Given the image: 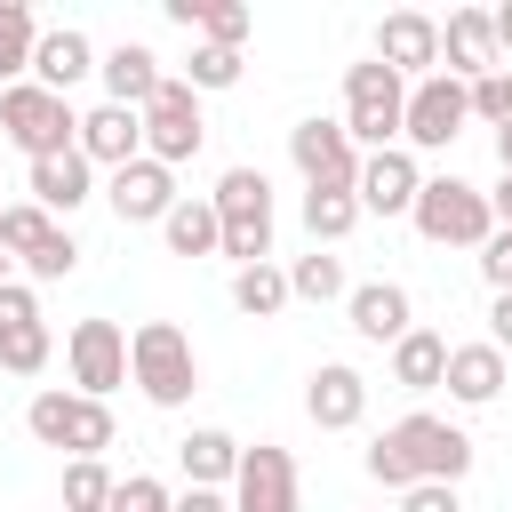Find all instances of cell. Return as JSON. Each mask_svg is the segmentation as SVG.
Instances as JSON below:
<instances>
[{
	"mask_svg": "<svg viewBox=\"0 0 512 512\" xmlns=\"http://www.w3.org/2000/svg\"><path fill=\"white\" fill-rule=\"evenodd\" d=\"M472 472V432L464 424H448V416H400L392 432H376V448H368V480L376 488H416V480H464Z\"/></svg>",
	"mask_w": 512,
	"mask_h": 512,
	"instance_id": "cell-1",
	"label": "cell"
},
{
	"mask_svg": "<svg viewBox=\"0 0 512 512\" xmlns=\"http://www.w3.org/2000/svg\"><path fill=\"white\" fill-rule=\"evenodd\" d=\"M0 128H8V144H16L24 160L80 152V112H72V96H56V88H40V80L0 88Z\"/></svg>",
	"mask_w": 512,
	"mask_h": 512,
	"instance_id": "cell-2",
	"label": "cell"
},
{
	"mask_svg": "<svg viewBox=\"0 0 512 512\" xmlns=\"http://www.w3.org/2000/svg\"><path fill=\"white\" fill-rule=\"evenodd\" d=\"M208 200H216V224H224V256L240 272L272 264V184H264V168H224Z\"/></svg>",
	"mask_w": 512,
	"mask_h": 512,
	"instance_id": "cell-3",
	"label": "cell"
},
{
	"mask_svg": "<svg viewBox=\"0 0 512 512\" xmlns=\"http://www.w3.org/2000/svg\"><path fill=\"white\" fill-rule=\"evenodd\" d=\"M128 376L144 384V400H152V408H184V400L200 392L192 336H184L176 320H144V328L128 336Z\"/></svg>",
	"mask_w": 512,
	"mask_h": 512,
	"instance_id": "cell-4",
	"label": "cell"
},
{
	"mask_svg": "<svg viewBox=\"0 0 512 512\" xmlns=\"http://www.w3.org/2000/svg\"><path fill=\"white\" fill-rule=\"evenodd\" d=\"M400 120H408V80L392 64H376V56L368 64H344V136L368 144V152H392Z\"/></svg>",
	"mask_w": 512,
	"mask_h": 512,
	"instance_id": "cell-5",
	"label": "cell"
},
{
	"mask_svg": "<svg viewBox=\"0 0 512 512\" xmlns=\"http://www.w3.org/2000/svg\"><path fill=\"white\" fill-rule=\"evenodd\" d=\"M416 232H424L432 248H488V232H496L488 192L464 184V176H424V192H416Z\"/></svg>",
	"mask_w": 512,
	"mask_h": 512,
	"instance_id": "cell-6",
	"label": "cell"
},
{
	"mask_svg": "<svg viewBox=\"0 0 512 512\" xmlns=\"http://www.w3.org/2000/svg\"><path fill=\"white\" fill-rule=\"evenodd\" d=\"M24 424H32V440L40 448H72V456H104L112 448V408L104 400H88V392H32V408H24Z\"/></svg>",
	"mask_w": 512,
	"mask_h": 512,
	"instance_id": "cell-7",
	"label": "cell"
},
{
	"mask_svg": "<svg viewBox=\"0 0 512 512\" xmlns=\"http://www.w3.org/2000/svg\"><path fill=\"white\" fill-rule=\"evenodd\" d=\"M288 160L304 168V192H352L368 152L344 136V120H320V112H312V120L288 128Z\"/></svg>",
	"mask_w": 512,
	"mask_h": 512,
	"instance_id": "cell-8",
	"label": "cell"
},
{
	"mask_svg": "<svg viewBox=\"0 0 512 512\" xmlns=\"http://www.w3.org/2000/svg\"><path fill=\"white\" fill-rule=\"evenodd\" d=\"M464 120H472V88H464L456 72H432V80L408 88V120H400V136H408L416 152H448V144L464 136Z\"/></svg>",
	"mask_w": 512,
	"mask_h": 512,
	"instance_id": "cell-9",
	"label": "cell"
},
{
	"mask_svg": "<svg viewBox=\"0 0 512 512\" xmlns=\"http://www.w3.org/2000/svg\"><path fill=\"white\" fill-rule=\"evenodd\" d=\"M200 136H208V120H200L192 80H160V96L144 104V152H152L160 168H176V160L200 152Z\"/></svg>",
	"mask_w": 512,
	"mask_h": 512,
	"instance_id": "cell-10",
	"label": "cell"
},
{
	"mask_svg": "<svg viewBox=\"0 0 512 512\" xmlns=\"http://www.w3.org/2000/svg\"><path fill=\"white\" fill-rule=\"evenodd\" d=\"M64 360H72V384L88 400H104L112 384H128V336H120V320H72Z\"/></svg>",
	"mask_w": 512,
	"mask_h": 512,
	"instance_id": "cell-11",
	"label": "cell"
},
{
	"mask_svg": "<svg viewBox=\"0 0 512 512\" xmlns=\"http://www.w3.org/2000/svg\"><path fill=\"white\" fill-rule=\"evenodd\" d=\"M48 352H56V336H48V320H40V296H32L24 280H8V288H0V368H8V376H40Z\"/></svg>",
	"mask_w": 512,
	"mask_h": 512,
	"instance_id": "cell-12",
	"label": "cell"
},
{
	"mask_svg": "<svg viewBox=\"0 0 512 512\" xmlns=\"http://www.w3.org/2000/svg\"><path fill=\"white\" fill-rule=\"evenodd\" d=\"M360 216H416V192H424V168H416V152L408 144H392V152H368L360 160Z\"/></svg>",
	"mask_w": 512,
	"mask_h": 512,
	"instance_id": "cell-13",
	"label": "cell"
},
{
	"mask_svg": "<svg viewBox=\"0 0 512 512\" xmlns=\"http://www.w3.org/2000/svg\"><path fill=\"white\" fill-rule=\"evenodd\" d=\"M104 200H112L120 224H168V208H176L184 192H176V168H160V160L144 152V160H128V168H112Z\"/></svg>",
	"mask_w": 512,
	"mask_h": 512,
	"instance_id": "cell-14",
	"label": "cell"
},
{
	"mask_svg": "<svg viewBox=\"0 0 512 512\" xmlns=\"http://www.w3.org/2000/svg\"><path fill=\"white\" fill-rule=\"evenodd\" d=\"M232 512H296V456L280 440H256L232 480Z\"/></svg>",
	"mask_w": 512,
	"mask_h": 512,
	"instance_id": "cell-15",
	"label": "cell"
},
{
	"mask_svg": "<svg viewBox=\"0 0 512 512\" xmlns=\"http://www.w3.org/2000/svg\"><path fill=\"white\" fill-rule=\"evenodd\" d=\"M376 64H392L408 88L432 80V72H440V24L416 16V8H392V16L376 24Z\"/></svg>",
	"mask_w": 512,
	"mask_h": 512,
	"instance_id": "cell-16",
	"label": "cell"
},
{
	"mask_svg": "<svg viewBox=\"0 0 512 512\" xmlns=\"http://www.w3.org/2000/svg\"><path fill=\"white\" fill-rule=\"evenodd\" d=\"M440 72H456L464 88H472V80H488V72H504L496 16H488V8H456V16L440 24Z\"/></svg>",
	"mask_w": 512,
	"mask_h": 512,
	"instance_id": "cell-17",
	"label": "cell"
},
{
	"mask_svg": "<svg viewBox=\"0 0 512 512\" xmlns=\"http://www.w3.org/2000/svg\"><path fill=\"white\" fill-rule=\"evenodd\" d=\"M304 416H312L320 432H352V424L368 416V376H360L352 360H320V368L304 376Z\"/></svg>",
	"mask_w": 512,
	"mask_h": 512,
	"instance_id": "cell-18",
	"label": "cell"
},
{
	"mask_svg": "<svg viewBox=\"0 0 512 512\" xmlns=\"http://www.w3.org/2000/svg\"><path fill=\"white\" fill-rule=\"evenodd\" d=\"M80 160H88V168H128V160H144V112H128V104L80 112Z\"/></svg>",
	"mask_w": 512,
	"mask_h": 512,
	"instance_id": "cell-19",
	"label": "cell"
},
{
	"mask_svg": "<svg viewBox=\"0 0 512 512\" xmlns=\"http://www.w3.org/2000/svg\"><path fill=\"white\" fill-rule=\"evenodd\" d=\"M96 80H104V104H128V112H144L152 96H160V56L144 48V40H120V48H104L96 56Z\"/></svg>",
	"mask_w": 512,
	"mask_h": 512,
	"instance_id": "cell-20",
	"label": "cell"
},
{
	"mask_svg": "<svg viewBox=\"0 0 512 512\" xmlns=\"http://www.w3.org/2000/svg\"><path fill=\"white\" fill-rule=\"evenodd\" d=\"M344 312H352V328H360L368 344H400V336L416 328V304H408L400 280H360V288L344 296Z\"/></svg>",
	"mask_w": 512,
	"mask_h": 512,
	"instance_id": "cell-21",
	"label": "cell"
},
{
	"mask_svg": "<svg viewBox=\"0 0 512 512\" xmlns=\"http://www.w3.org/2000/svg\"><path fill=\"white\" fill-rule=\"evenodd\" d=\"M88 72H96V48H88V32H72V24L40 32V48H32V80H40V88L72 96V88H80Z\"/></svg>",
	"mask_w": 512,
	"mask_h": 512,
	"instance_id": "cell-22",
	"label": "cell"
},
{
	"mask_svg": "<svg viewBox=\"0 0 512 512\" xmlns=\"http://www.w3.org/2000/svg\"><path fill=\"white\" fill-rule=\"evenodd\" d=\"M504 392V352L480 336V344H448V400H464V408H488Z\"/></svg>",
	"mask_w": 512,
	"mask_h": 512,
	"instance_id": "cell-23",
	"label": "cell"
},
{
	"mask_svg": "<svg viewBox=\"0 0 512 512\" xmlns=\"http://www.w3.org/2000/svg\"><path fill=\"white\" fill-rule=\"evenodd\" d=\"M240 440L232 432H216V424H200V432H184L176 440V464H184V480L192 488H224V480H240Z\"/></svg>",
	"mask_w": 512,
	"mask_h": 512,
	"instance_id": "cell-24",
	"label": "cell"
},
{
	"mask_svg": "<svg viewBox=\"0 0 512 512\" xmlns=\"http://www.w3.org/2000/svg\"><path fill=\"white\" fill-rule=\"evenodd\" d=\"M392 384H400V392H440V384H448V336L408 328V336L392 344Z\"/></svg>",
	"mask_w": 512,
	"mask_h": 512,
	"instance_id": "cell-25",
	"label": "cell"
},
{
	"mask_svg": "<svg viewBox=\"0 0 512 512\" xmlns=\"http://www.w3.org/2000/svg\"><path fill=\"white\" fill-rule=\"evenodd\" d=\"M32 200H40L48 216H72V208L88 200V160H80V152H56V160H32Z\"/></svg>",
	"mask_w": 512,
	"mask_h": 512,
	"instance_id": "cell-26",
	"label": "cell"
},
{
	"mask_svg": "<svg viewBox=\"0 0 512 512\" xmlns=\"http://www.w3.org/2000/svg\"><path fill=\"white\" fill-rule=\"evenodd\" d=\"M160 232H168V256H224V224H216V200H176Z\"/></svg>",
	"mask_w": 512,
	"mask_h": 512,
	"instance_id": "cell-27",
	"label": "cell"
},
{
	"mask_svg": "<svg viewBox=\"0 0 512 512\" xmlns=\"http://www.w3.org/2000/svg\"><path fill=\"white\" fill-rule=\"evenodd\" d=\"M32 48H40V24L24 0H0V88H16L32 72Z\"/></svg>",
	"mask_w": 512,
	"mask_h": 512,
	"instance_id": "cell-28",
	"label": "cell"
},
{
	"mask_svg": "<svg viewBox=\"0 0 512 512\" xmlns=\"http://www.w3.org/2000/svg\"><path fill=\"white\" fill-rule=\"evenodd\" d=\"M232 304H240L248 320H272V312H288L296 296H288V272H280V264H248V272H232Z\"/></svg>",
	"mask_w": 512,
	"mask_h": 512,
	"instance_id": "cell-29",
	"label": "cell"
},
{
	"mask_svg": "<svg viewBox=\"0 0 512 512\" xmlns=\"http://www.w3.org/2000/svg\"><path fill=\"white\" fill-rule=\"evenodd\" d=\"M352 224H360V192H304V232H312V248L344 240Z\"/></svg>",
	"mask_w": 512,
	"mask_h": 512,
	"instance_id": "cell-30",
	"label": "cell"
},
{
	"mask_svg": "<svg viewBox=\"0 0 512 512\" xmlns=\"http://www.w3.org/2000/svg\"><path fill=\"white\" fill-rule=\"evenodd\" d=\"M288 296H304V304H336V296H352V288H344V264H336L328 248H312V256L288 264Z\"/></svg>",
	"mask_w": 512,
	"mask_h": 512,
	"instance_id": "cell-31",
	"label": "cell"
},
{
	"mask_svg": "<svg viewBox=\"0 0 512 512\" xmlns=\"http://www.w3.org/2000/svg\"><path fill=\"white\" fill-rule=\"evenodd\" d=\"M112 472H104V456H72L64 464V512H112Z\"/></svg>",
	"mask_w": 512,
	"mask_h": 512,
	"instance_id": "cell-32",
	"label": "cell"
},
{
	"mask_svg": "<svg viewBox=\"0 0 512 512\" xmlns=\"http://www.w3.org/2000/svg\"><path fill=\"white\" fill-rule=\"evenodd\" d=\"M48 232H56V216H48L40 200H8V208H0V248H8V256H32Z\"/></svg>",
	"mask_w": 512,
	"mask_h": 512,
	"instance_id": "cell-33",
	"label": "cell"
},
{
	"mask_svg": "<svg viewBox=\"0 0 512 512\" xmlns=\"http://www.w3.org/2000/svg\"><path fill=\"white\" fill-rule=\"evenodd\" d=\"M240 72H248V64H240V48H208V40H200V48H192V64H184L192 96H200V88H240Z\"/></svg>",
	"mask_w": 512,
	"mask_h": 512,
	"instance_id": "cell-34",
	"label": "cell"
},
{
	"mask_svg": "<svg viewBox=\"0 0 512 512\" xmlns=\"http://www.w3.org/2000/svg\"><path fill=\"white\" fill-rule=\"evenodd\" d=\"M248 24H256V16H248L240 0H200V40H208V48H240Z\"/></svg>",
	"mask_w": 512,
	"mask_h": 512,
	"instance_id": "cell-35",
	"label": "cell"
},
{
	"mask_svg": "<svg viewBox=\"0 0 512 512\" xmlns=\"http://www.w3.org/2000/svg\"><path fill=\"white\" fill-rule=\"evenodd\" d=\"M72 264H80V240H72L64 224H56V232H48V240H40L32 256H24V272H32V280H64Z\"/></svg>",
	"mask_w": 512,
	"mask_h": 512,
	"instance_id": "cell-36",
	"label": "cell"
},
{
	"mask_svg": "<svg viewBox=\"0 0 512 512\" xmlns=\"http://www.w3.org/2000/svg\"><path fill=\"white\" fill-rule=\"evenodd\" d=\"M168 504H176V496H168L152 472H128V480L112 488V512H168Z\"/></svg>",
	"mask_w": 512,
	"mask_h": 512,
	"instance_id": "cell-37",
	"label": "cell"
},
{
	"mask_svg": "<svg viewBox=\"0 0 512 512\" xmlns=\"http://www.w3.org/2000/svg\"><path fill=\"white\" fill-rule=\"evenodd\" d=\"M472 120H488V128H504V120H512V80H504V72L472 80Z\"/></svg>",
	"mask_w": 512,
	"mask_h": 512,
	"instance_id": "cell-38",
	"label": "cell"
},
{
	"mask_svg": "<svg viewBox=\"0 0 512 512\" xmlns=\"http://www.w3.org/2000/svg\"><path fill=\"white\" fill-rule=\"evenodd\" d=\"M480 280H488L496 296H512V232H504V224H496L488 248H480Z\"/></svg>",
	"mask_w": 512,
	"mask_h": 512,
	"instance_id": "cell-39",
	"label": "cell"
},
{
	"mask_svg": "<svg viewBox=\"0 0 512 512\" xmlns=\"http://www.w3.org/2000/svg\"><path fill=\"white\" fill-rule=\"evenodd\" d=\"M400 512H464V504H456V488H448V480H416V488L400 496Z\"/></svg>",
	"mask_w": 512,
	"mask_h": 512,
	"instance_id": "cell-40",
	"label": "cell"
},
{
	"mask_svg": "<svg viewBox=\"0 0 512 512\" xmlns=\"http://www.w3.org/2000/svg\"><path fill=\"white\" fill-rule=\"evenodd\" d=\"M168 512H232V496H224V488H184Z\"/></svg>",
	"mask_w": 512,
	"mask_h": 512,
	"instance_id": "cell-41",
	"label": "cell"
},
{
	"mask_svg": "<svg viewBox=\"0 0 512 512\" xmlns=\"http://www.w3.org/2000/svg\"><path fill=\"white\" fill-rule=\"evenodd\" d=\"M488 344H496V352H512V296H496V304H488Z\"/></svg>",
	"mask_w": 512,
	"mask_h": 512,
	"instance_id": "cell-42",
	"label": "cell"
},
{
	"mask_svg": "<svg viewBox=\"0 0 512 512\" xmlns=\"http://www.w3.org/2000/svg\"><path fill=\"white\" fill-rule=\"evenodd\" d=\"M488 216L512 232V176H504V168H496V184H488Z\"/></svg>",
	"mask_w": 512,
	"mask_h": 512,
	"instance_id": "cell-43",
	"label": "cell"
},
{
	"mask_svg": "<svg viewBox=\"0 0 512 512\" xmlns=\"http://www.w3.org/2000/svg\"><path fill=\"white\" fill-rule=\"evenodd\" d=\"M488 16H496V48L512 56V0H504V8H488Z\"/></svg>",
	"mask_w": 512,
	"mask_h": 512,
	"instance_id": "cell-44",
	"label": "cell"
},
{
	"mask_svg": "<svg viewBox=\"0 0 512 512\" xmlns=\"http://www.w3.org/2000/svg\"><path fill=\"white\" fill-rule=\"evenodd\" d=\"M496 168H504V176H512V120H504V128H496Z\"/></svg>",
	"mask_w": 512,
	"mask_h": 512,
	"instance_id": "cell-45",
	"label": "cell"
},
{
	"mask_svg": "<svg viewBox=\"0 0 512 512\" xmlns=\"http://www.w3.org/2000/svg\"><path fill=\"white\" fill-rule=\"evenodd\" d=\"M0 288H8V248H0Z\"/></svg>",
	"mask_w": 512,
	"mask_h": 512,
	"instance_id": "cell-46",
	"label": "cell"
},
{
	"mask_svg": "<svg viewBox=\"0 0 512 512\" xmlns=\"http://www.w3.org/2000/svg\"><path fill=\"white\" fill-rule=\"evenodd\" d=\"M504 80H512V64H504Z\"/></svg>",
	"mask_w": 512,
	"mask_h": 512,
	"instance_id": "cell-47",
	"label": "cell"
},
{
	"mask_svg": "<svg viewBox=\"0 0 512 512\" xmlns=\"http://www.w3.org/2000/svg\"><path fill=\"white\" fill-rule=\"evenodd\" d=\"M0 208H8V200H0Z\"/></svg>",
	"mask_w": 512,
	"mask_h": 512,
	"instance_id": "cell-48",
	"label": "cell"
}]
</instances>
